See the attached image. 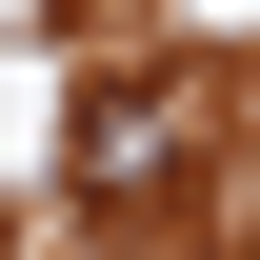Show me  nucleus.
Listing matches in <instances>:
<instances>
[{"mask_svg":"<svg viewBox=\"0 0 260 260\" xmlns=\"http://www.w3.org/2000/svg\"><path fill=\"white\" fill-rule=\"evenodd\" d=\"M180 140H200V100H180V80H80L60 160H80V200H160V180H180Z\"/></svg>","mask_w":260,"mask_h":260,"instance_id":"1","label":"nucleus"}]
</instances>
